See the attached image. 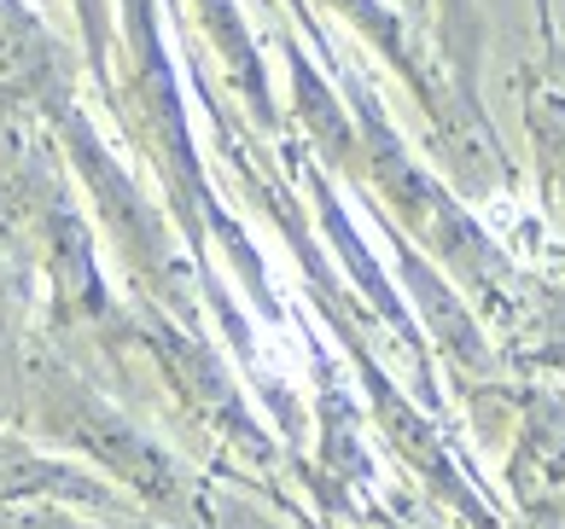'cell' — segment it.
<instances>
[{
  "label": "cell",
  "mask_w": 565,
  "mask_h": 529,
  "mask_svg": "<svg viewBox=\"0 0 565 529\" xmlns=\"http://www.w3.org/2000/svg\"><path fill=\"white\" fill-rule=\"evenodd\" d=\"M444 30H449V53H455V71H460V99H472V53H478L472 0H444Z\"/></svg>",
  "instance_id": "obj_2"
},
{
  "label": "cell",
  "mask_w": 565,
  "mask_h": 529,
  "mask_svg": "<svg viewBox=\"0 0 565 529\" xmlns=\"http://www.w3.org/2000/svg\"><path fill=\"white\" fill-rule=\"evenodd\" d=\"M513 495L542 529H565V408L548 401L513 454Z\"/></svg>",
  "instance_id": "obj_1"
}]
</instances>
